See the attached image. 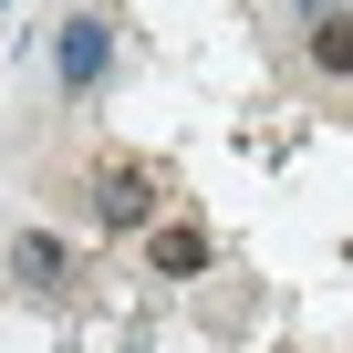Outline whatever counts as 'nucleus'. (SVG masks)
I'll return each instance as SVG.
<instances>
[{
  "label": "nucleus",
  "mask_w": 353,
  "mask_h": 353,
  "mask_svg": "<svg viewBox=\"0 0 353 353\" xmlns=\"http://www.w3.org/2000/svg\"><path fill=\"white\" fill-rule=\"evenodd\" d=\"M145 270H156V281H198V270H208V229H198V219H156V229H145Z\"/></svg>",
  "instance_id": "nucleus-5"
},
{
  "label": "nucleus",
  "mask_w": 353,
  "mask_h": 353,
  "mask_svg": "<svg viewBox=\"0 0 353 353\" xmlns=\"http://www.w3.org/2000/svg\"><path fill=\"white\" fill-rule=\"evenodd\" d=\"M156 198H166V188H156V166H94V198H83V208H94L104 229H145Z\"/></svg>",
  "instance_id": "nucleus-2"
},
{
  "label": "nucleus",
  "mask_w": 353,
  "mask_h": 353,
  "mask_svg": "<svg viewBox=\"0 0 353 353\" xmlns=\"http://www.w3.org/2000/svg\"><path fill=\"white\" fill-rule=\"evenodd\" d=\"M11 281H21V291H52V301H63V291L83 281V260H73V250H63L52 229H21V239H11Z\"/></svg>",
  "instance_id": "nucleus-4"
},
{
  "label": "nucleus",
  "mask_w": 353,
  "mask_h": 353,
  "mask_svg": "<svg viewBox=\"0 0 353 353\" xmlns=\"http://www.w3.org/2000/svg\"><path fill=\"white\" fill-rule=\"evenodd\" d=\"M104 73H114V32H104V11H73V21L52 32V83H63V104H94Z\"/></svg>",
  "instance_id": "nucleus-1"
},
{
  "label": "nucleus",
  "mask_w": 353,
  "mask_h": 353,
  "mask_svg": "<svg viewBox=\"0 0 353 353\" xmlns=\"http://www.w3.org/2000/svg\"><path fill=\"white\" fill-rule=\"evenodd\" d=\"M291 21L312 32V63L332 83H353V0H291Z\"/></svg>",
  "instance_id": "nucleus-3"
}]
</instances>
